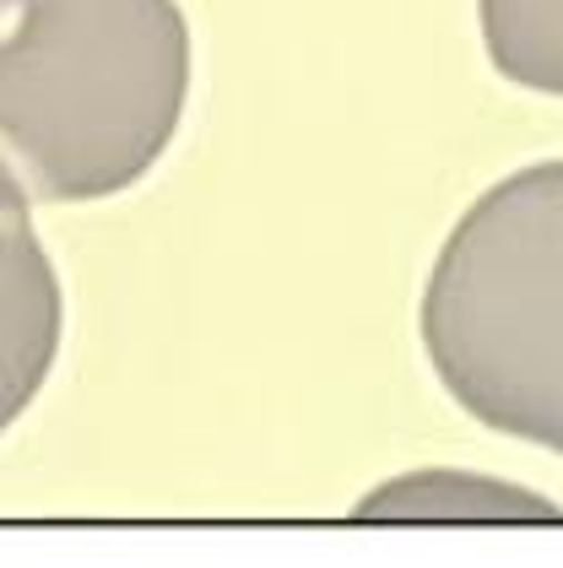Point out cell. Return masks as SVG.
Segmentation results:
<instances>
[{
    "label": "cell",
    "mask_w": 563,
    "mask_h": 568,
    "mask_svg": "<svg viewBox=\"0 0 563 568\" xmlns=\"http://www.w3.org/2000/svg\"><path fill=\"white\" fill-rule=\"evenodd\" d=\"M184 92L173 0H0V169L28 201L130 190L173 141Z\"/></svg>",
    "instance_id": "6da1fadb"
},
{
    "label": "cell",
    "mask_w": 563,
    "mask_h": 568,
    "mask_svg": "<svg viewBox=\"0 0 563 568\" xmlns=\"http://www.w3.org/2000/svg\"><path fill=\"white\" fill-rule=\"evenodd\" d=\"M423 347L476 423L563 455V158L499 179L455 222Z\"/></svg>",
    "instance_id": "7a4b0ae2"
},
{
    "label": "cell",
    "mask_w": 563,
    "mask_h": 568,
    "mask_svg": "<svg viewBox=\"0 0 563 568\" xmlns=\"http://www.w3.org/2000/svg\"><path fill=\"white\" fill-rule=\"evenodd\" d=\"M60 276L33 233L28 190L0 169V434L49 379L60 352Z\"/></svg>",
    "instance_id": "3957f363"
},
{
    "label": "cell",
    "mask_w": 563,
    "mask_h": 568,
    "mask_svg": "<svg viewBox=\"0 0 563 568\" xmlns=\"http://www.w3.org/2000/svg\"><path fill=\"white\" fill-rule=\"evenodd\" d=\"M358 515H418V520H525V515H559L547 498L520 493L510 481L472 477V471H418L380 487L358 504Z\"/></svg>",
    "instance_id": "277c9868"
},
{
    "label": "cell",
    "mask_w": 563,
    "mask_h": 568,
    "mask_svg": "<svg viewBox=\"0 0 563 568\" xmlns=\"http://www.w3.org/2000/svg\"><path fill=\"white\" fill-rule=\"evenodd\" d=\"M487 60L531 92L563 98V0H476Z\"/></svg>",
    "instance_id": "5b68a950"
}]
</instances>
